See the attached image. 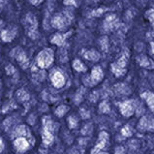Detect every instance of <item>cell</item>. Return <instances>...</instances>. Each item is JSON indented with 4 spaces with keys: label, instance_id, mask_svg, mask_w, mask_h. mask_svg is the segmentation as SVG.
I'll list each match as a JSON object with an SVG mask.
<instances>
[{
    "label": "cell",
    "instance_id": "22",
    "mask_svg": "<svg viewBox=\"0 0 154 154\" xmlns=\"http://www.w3.org/2000/svg\"><path fill=\"white\" fill-rule=\"evenodd\" d=\"M81 114H82V118L89 117V112H86V111H85V109H82V111H81Z\"/></svg>",
    "mask_w": 154,
    "mask_h": 154
},
{
    "label": "cell",
    "instance_id": "20",
    "mask_svg": "<svg viewBox=\"0 0 154 154\" xmlns=\"http://www.w3.org/2000/svg\"><path fill=\"white\" fill-rule=\"evenodd\" d=\"M5 70H6L7 75H9V76H12V75H14L16 73V69L13 65H8Z\"/></svg>",
    "mask_w": 154,
    "mask_h": 154
},
{
    "label": "cell",
    "instance_id": "19",
    "mask_svg": "<svg viewBox=\"0 0 154 154\" xmlns=\"http://www.w3.org/2000/svg\"><path fill=\"white\" fill-rule=\"evenodd\" d=\"M109 111V105L107 102H103L100 105V112H108Z\"/></svg>",
    "mask_w": 154,
    "mask_h": 154
},
{
    "label": "cell",
    "instance_id": "24",
    "mask_svg": "<svg viewBox=\"0 0 154 154\" xmlns=\"http://www.w3.org/2000/svg\"><path fill=\"white\" fill-rule=\"evenodd\" d=\"M64 4L65 5H76V3H75L74 0H65Z\"/></svg>",
    "mask_w": 154,
    "mask_h": 154
},
{
    "label": "cell",
    "instance_id": "21",
    "mask_svg": "<svg viewBox=\"0 0 154 154\" xmlns=\"http://www.w3.org/2000/svg\"><path fill=\"white\" fill-rule=\"evenodd\" d=\"M28 34V36L31 38V39H33V40H35V39H37L38 37H39V33H38V31L36 30V31H32V32H29V33H27Z\"/></svg>",
    "mask_w": 154,
    "mask_h": 154
},
{
    "label": "cell",
    "instance_id": "23",
    "mask_svg": "<svg viewBox=\"0 0 154 154\" xmlns=\"http://www.w3.org/2000/svg\"><path fill=\"white\" fill-rule=\"evenodd\" d=\"M102 49L104 51L107 50V39H106V38L102 39Z\"/></svg>",
    "mask_w": 154,
    "mask_h": 154
},
{
    "label": "cell",
    "instance_id": "3",
    "mask_svg": "<svg viewBox=\"0 0 154 154\" xmlns=\"http://www.w3.org/2000/svg\"><path fill=\"white\" fill-rule=\"evenodd\" d=\"M14 52H15V57H16L17 61L20 64L21 67H23V69L27 68V66L29 64V61L27 59V57H26L25 52L20 49L14 50L13 51V54H14Z\"/></svg>",
    "mask_w": 154,
    "mask_h": 154
},
{
    "label": "cell",
    "instance_id": "9",
    "mask_svg": "<svg viewBox=\"0 0 154 154\" xmlns=\"http://www.w3.org/2000/svg\"><path fill=\"white\" fill-rule=\"evenodd\" d=\"M103 78V73L102 70H101L100 67H95L93 70H92L91 73V81L92 82H99L101 79Z\"/></svg>",
    "mask_w": 154,
    "mask_h": 154
},
{
    "label": "cell",
    "instance_id": "14",
    "mask_svg": "<svg viewBox=\"0 0 154 154\" xmlns=\"http://www.w3.org/2000/svg\"><path fill=\"white\" fill-rule=\"evenodd\" d=\"M85 57L86 59L95 61V60H98L99 59L100 55H99L98 52H96L95 51H87L86 54H85Z\"/></svg>",
    "mask_w": 154,
    "mask_h": 154
},
{
    "label": "cell",
    "instance_id": "26",
    "mask_svg": "<svg viewBox=\"0 0 154 154\" xmlns=\"http://www.w3.org/2000/svg\"><path fill=\"white\" fill-rule=\"evenodd\" d=\"M29 1L31 2L33 5H39V4L43 2V0H29Z\"/></svg>",
    "mask_w": 154,
    "mask_h": 154
},
{
    "label": "cell",
    "instance_id": "2",
    "mask_svg": "<svg viewBox=\"0 0 154 154\" xmlns=\"http://www.w3.org/2000/svg\"><path fill=\"white\" fill-rule=\"evenodd\" d=\"M25 27L26 30H27V33L32 32V31H36L37 30V26H38V23L35 16H33L32 14H27L25 17Z\"/></svg>",
    "mask_w": 154,
    "mask_h": 154
},
{
    "label": "cell",
    "instance_id": "28",
    "mask_svg": "<svg viewBox=\"0 0 154 154\" xmlns=\"http://www.w3.org/2000/svg\"><path fill=\"white\" fill-rule=\"evenodd\" d=\"M3 149H4V143H3L2 139L0 138V153L3 151Z\"/></svg>",
    "mask_w": 154,
    "mask_h": 154
},
{
    "label": "cell",
    "instance_id": "10",
    "mask_svg": "<svg viewBox=\"0 0 154 154\" xmlns=\"http://www.w3.org/2000/svg\"><path fill=\"white\" fill-rule=\"evenodd\" d=\"M65 37L64 35H61V34H55L54 36H52V38L51 39V42L52 44H54V45H57V46H62L64 44V41H65Z\"/></svg>",
    "mask_w": 154,
    "mask_h": 154
},
{
    "label": "cell",
    "instance_id": "12",
    "mask_svg": "<svg viewBox=\"0 0 154 154\" xmlns=\"http://www.w3.org/2000/svg\"><path fill=\"white\" fill-rule=\"evenodd\" d=\"M16 135L17 137H25V136L29 135V130L25 125H20L16 129Z\"/></svg>",
    "mask_w": 154,
    "mask_h": 154
},
{
    "label": "cell",
    "instance_id": "13",
    "mask_svg": "<svg viewBox=\"0 0 154 154\" xmlns=\"http://www.w3.org/2000/svg\"><path fill=\"white\" fill-rule=\"evenodd\" d=\"M43 124H44V130H48V131H52L54 129V126H52V121L51 119L50 116H45L43 118Z\"/></svg>",
    "mask_w": 154,
    "mask_h": 154
},
{
    "label": "cell",
    "instance_id": "6",
    "mask_svg": "<svg viewBox=\"0 0 154 154\" xmlns=\"http://www.w3.org/2000/svg\"><path fill=\"white\" fill-rule=\"evenodd\" d=\"M51 82L56 88H60L65 85V78L60 72H54V75L51 76Z\"/></svg>",
    "mask_w": 154,
    "mask_h": 154
},
{
    "label": "cell",
    "instance_id": "7",
    "mask_svg": "<svg viewBox=\"0 0 154 154\" xmlns=\"http://www.w3.org/2000/svg\"><path fill=\"white\" fill-rule=\"evenodd\" d=\"M16 34H17L16 28L5 29V30H2L1 33H0V37H1V40L4 42H11L14 40V38L16 37Z\"/></svg>",
    "mask_w": 154,
    "mask_h": 154
},
{
    "label": "cell",
    "instance_id": "16",
    "mask_svg": "<svg viewBox=\"0 0 154 154\" xmlns=\"http://www.w3.org/2000/svg\"><path fill=\"white\" fill-rule=\"evenodd\" d=\"M73 67L75 70H77V71L79 72H82V71H85V65H83L80 60H78L76 59L74 61V63H73Z\"/></svg>",
    "mask_w": 154,
    "mask_h": 154
},
{
    "label": "cell",
    "instance_id": "25",
    "mask_svg": "<svg viewBox=\"0 0 154 154\" xmlns=\"http://www.w3.org/2000/svg\"><path fill=\"white\" fill-rule=\"evenodd\" d=\"M10 124H11V118H8V119L4 121V126H5L6 129H8V127L10 126Z\"/></svg>",
    "mask_w": 154,
    "mask_h": 154
},
{
    "label": "cell",
    "instance_id": "11",
    "mask_svg": "<svg viewBox=\"0 0 154 154\" xmlns=\"http://www.w3.org/2000/svg\"><path fill=\"white\" fill-rule=\"evenodd\" d=\"M17 98L20 102H25L29 99V94L24 89H20L17 91Z\"/></svg>",
    "mask_w": 154,
    "mask_h": 154
},
{
    "label": "cell",
    "instance_id": "18",
    "mask_svg": "<svg viewBox=\"0 0 154 154\" xmlns=\"http://www.w3.org/2000/svg\"><path fill=\"white\" fill-rule=\"evenodd\" d=\"M17 107L16 104L13 102V101H10L8 104L5 105V107L3 108V112H5L6 111H9V109H15Z\"/></svg>",
    "mask_w": 154,
    "mask_h": 154
},
{
    "label": "cell",
    "instance_id": "15",
    "mask_svg": "<svg viewBox=\"0 0 154 154\" xmlns=\"http://www.w3.org/2000/svg\"><path fill=\"white\" fill-rule=\"evenodd\" d=\"M68 109H69L68 107H66V106H64V105H61V106H59V107L55 109V114L58 117H62L64 114L67 112Z\"/></svg>",
    "mask_w": 154,
    "mask_h": 154
},
{
    "label": "cell",
    "instance_id": "5",
    "mask_svg": "<svg viewBox=\"0 0 154 154\" xmlns=\"http://www.w3.org/2000/svg\"><path fill=\"white\" fill-rule=\"evenodd\" d=\"M14 146L20 152H24L29 147V143L24 137H19L14 140Z\"/></svg>",
    "mask_w": 154,
    "mask_h": 154
},
{
    "label": "cell",
    "instance_id": "17",
    "mask_svg": "<svg viewBox=\"0 0 154 154\" xmlns=\"http://www.w3.org/2000/svg\"><path fill=\"white\" fill-rule=\"evenodd\" d=\"M68 124H69V127L71 129L73 128H76L77 125H78V119H77V117L76 116H70L68 118Z\"/></svg>",
    "mask_w": 154,
    "mask_h": 154
},
{
    "label": "cell",
    "instance_id": "8",
    "mask_svg": "<svg viewBox=\"0 0 154 154\" xmlns=\"http://www.w3.org/2000/svg\"><path fill=\"white\" fill-rule=\"evenodd\" d=\"M42 140H43L44 144H46V146H50V144L54 142V135L51 134V131L44 130L43 133H42Z\"/></svg>",
    "mask_w": 154,
    "mask_h": 154
},
{
    "label": "cell",
    "instance_id": "4",
    "mask_svg": "<svg viewBox=\"0 0 154 154\" xmlns=\"http://www.w3.org/2000/svg\"><path fill=\"white\" fill-rule=\"evenodd\" d=\"M67 17L62 16L61 14L55 15L51 20V26L57 29H62L67 25Z\"/></svg>",
    "mask_w": 154,
    "mask_h": 154
},
{
    "label": "cell",
    "instance_id": "1",
    "mask_svg": "<svg viewBox=\"0 0 154 154\" xmlns=\"http://www.w3.org/2000/svg\"><path fill=\"white\" fill-rule=\"evenodd\" d=\"M52 62H54V51L51 49L43 50L37 56V64L42 69L50 67Z\"/></svg>",
    "mask_w": 154,
    "mask_h": 154
},
{
    "label": "cell",
    "instance_id": "27",
    "mask_svg": "<svg viewBox=\"0 0 154 154\" xmlns=\"http://www.w3.org/2000/svg\"><path fill=\"white\" fill-rule=\"evenodd\" d=\"M5 4H6V0H0V12L2 11V9L5 6Z\"/></svg>",
    "mask_w": 154,
    "mask_h": 154
}]
</instances>
